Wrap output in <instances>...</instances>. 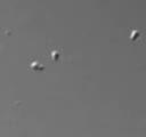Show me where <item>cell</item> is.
<instances>
[{
	"instance_id": "1",
	"label": "cell",
	"mask_w": 146,
	"mask_h": 137,
	"mask_svg": "<svg viewBox=\"0 0 146 137\" xmlns=\"http://www.w3.org/2000/svg\"><path fill=\"white\" fill-rule=\"evenodd\" d=\"M48 50H49V58L51 59L50 61L51 63L60 62V59L63 57V49L60 47H57V46L48 47Z\"/></svg>"
},
{
	"instance_id": "2",
	"label": "cell",
	"mask_w": 146,
	"mask_h": 137,
	"mask_svg": "<svg viewBox=\"0 0 146 137\" xmlns=\"http://www.w3.org/2000/svg\"><path fill=\"white\" fill-rule=\"evenodd\" d=\"M29 68H30V71H43L44 70V64L41 63L38 58L31 59L30 64H29Z\"/></svg>"
}]
</instances>
